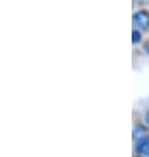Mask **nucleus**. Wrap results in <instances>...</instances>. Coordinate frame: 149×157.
<instances>
[{
    "instance_id": "f257e3e1",
    "label": "nucleus",
    "mask_w": 149,
    "mask_h": 157,
    "mask_svg": "<svg viewBox=\"0 0 149 157\" xmlns=\"http://www.w3.org/2000/svg\"><path fill=\"white\" fill-rule=\"evenodd\" d=\"M133 21L136 23V25H139L141 29L147 31L149 29V12L148 11H137V12L133 15Z\"/></svg>"
},
{
    "instance_id": "f03ea898",
    "label": "nucleus",
    "mask_w": 149,
    "mask_h": 157,
    "mask_svg": "<svg viewBox=\"0 0 149 157\" xmlns=\"http://www.w3.org/2000/svg\"><path fill=\"white\" fill-rule=\"evenodd\" d=\"M135 149L139 155H148L149 153V136H143L140 139H137Z\"/></svg>"
},
{
    "instance_id": "7ed1b4c3",
    "label": "nucleus",
    "mask_w": 149,
    "mask_h": 157,
    "mask_svg": "<svg viewBox=\"0 0 149 157\" xmlns=\"http://www.w3.org/2000/svg\"><path fill=\"white\" fill-rule=\"evenodd\" d=\"M144 132H145V128L143 127V125H136V128H135V132H133V136L137 137V139H140V137H143L144 136Z\"/></svg>"
},
{
    "instance_id": "20e7f679",
    "label": "nucleus",
    "mask_w": 149,
    "mask_h": 157,
    "mask_svg": "<svg viewBox=\"0 0 149 157\" xmlns=\"http://www.w3.org/2000/svg\"><path fill=\"white\" fill-rule=\"evenodd\" d=\"M141 39H143V36H141L140 31L133 29V32H132V41H133V44H137V43H140Z\"/></svg>"
},
{
    "instance_id": "39448f33",
    "label": "nucleus",
    "mask_w": 149,
    "mask_h": 157,
    "mask_svg": "<svg viewBox=\"0 0 149 157\" xmlns=\"http://www.w3.org/2000/svg\"><path fill=\"white\" fill-rule=\"evenodd\" d=\"M145 123H147L148 125H149V111L145 113Z\"/></svg>"
}]
</instances>
